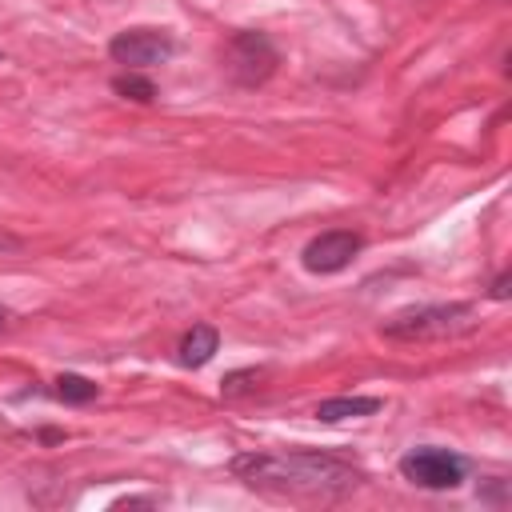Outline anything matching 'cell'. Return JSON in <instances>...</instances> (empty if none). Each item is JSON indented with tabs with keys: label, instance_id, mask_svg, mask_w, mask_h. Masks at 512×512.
I'll use <instances>...</instances> for the list:
<instances>
[{
	"label": "cell",
	"instance_id": "6da1fadb",
	"mask_svg": "<svg viewBox=\"0 0 512 512\" xmlns=\"http://www.w3.org/2000/svg\"><path fill=\"white\" fill-rule=\"evenodd\" d=\"M232 476L252 488L284 492V496H344L360 484V472L328 452L296 448V452H240L232 456Z\"/></svg>",
	"mask_w": 512,
	"mask_h": 512
},
{
	"label": "cell",
	"instance_id": "7a4b0ae2",
	"mask_svg": "<svg viewBox=\"0 0 512 512\" xmlns=\"http://www.w3.org/2000/svg\"><path fill=\"white\" fill-rule=\"evenodd\" d=\"M476 324V308L464 300H448V304H416V308H400L380 324L384 340H400V344H420V340H444L456 332H468Z\"/></svg>",
	"mask_w": 512,
	"mask_h": 512
},
{
	"label": "cell",
	"instance_id": "3957f363",
	"mask_svg": "<svg viewBox=\"0 0 512 512\" xmlns=\"http://www.w3.org/2000/svg\"><path fill=\"white\" fill-rule=\"evenodd\" d=\"M400 476L416 488H428V492H448L456 484H464L468 476V460L448 452V448H436V444H420L412 452L400 456Z\"/></svg>",
	"mask_w": 512,
	"mask_h": 512
},
{
	"label": "cell",
	"instance_id": "277c9868",
	"mask_svg": "<svg viewBox=\"0 0 512 512\" xmlns=\"http://www.w3.org/2000/svg\"><path fill=\"white\" fill-rule=\"evenodd\" d=\"M276 64H280V52H276V44L264 32H236L224 44V68L244 88L264 84L276 72Z\"/></svg>",
	"mask_w": 512,
	"mask_h": 512
},
{
	"label": "cell",
	"instance_id": "5b68a950",
	"mask_svg": "<svg viewBox=\"0 0 512 512\" xmlns=\"http://www.w3.org/2000/svg\"><path fill=\"white\" fill-rule=\"evenodd\" d=\"M108 56H112L116 64H124L128 72H136V68H152V64L172 60V56H176V40H172L168 28H148V24H140V28L116 32V36L108 40Z\"/></svg>",
	"mask_w": 512,
	"mask_h": 512
},
{
	"label": "cell",
	"instance_id": "8992f818",
	"mask_svg": "<svg viewBox=\"0 0 512 512\" xmlns=\"http://www.w3.org/2000/svg\"><path fill=\"white\" fill-rule=\"evenodd\" d=\"M364 248V236L352 232V228H328L320 236H312L300 252V264L312 272V276H332V272H344L356 252Z\"/></svg>",
	"mask_w": 512,
	"mask_h": 512
},
{
	"label": "cell",
	"instance_id": "52a82bcc",
	"mask_svg": "<svg viewBox=\"0 0 512 512\" xmlns=\"http://www.w3.org/2000/svg\"><path fill=\"white\" fill-rule=\"evenodd\" d=\"M216 352H220V332H216L212 324H192V328L180 336V344H176V360H180L184 368H204Z\"/></svg>",
	"mask_w": 512,
	"mask_h": 512
},
{
	"label": "cell",
	"instance_id": "ba28073f",
	"mask_svg": "<svg viewBox=\"0 0 512 512\" xmlns=\"http://www.w3.org/2000/svg\"><path fill=\"white\" fill-rule=\"evenodd\" d=\"M380 408H384L380 396H332V400H320V404H316V420L336 424V420L372 416V412H380Z\"/></svg>",
	"mask_w": 512,
	"mask_h": 512
},
{
	"label": "cell",
	"instance_id": "9c48e42d",
	"mask_svg": "<svg viewBox=\"0 0 512 512\" xmlns=\"http://www.w3.org/2000/svg\"><path fill=\"white\" fill-rule=\"evenodd\" d=\"M112 92H120V96L132 100V104H152V100H156V84H152L148 76H140V72H120V76L112 80Z\"/></svg>",
	"mask_w": 512,
	"mask_h": 512
},
{
	"label": "cell",
	"instance_id": "30bf717a",
	"mask_svg": "<svg viewBox=\"0 0 512 512\" xmlns=\"http://www.w3.org/2000/svg\"><path fill=\"white\" fill-rule=\"evenodd\" d=\"M56 396H60L64 404H88V400H96V384H92L88 376L64 372V376H56Z\"/></svg>",
	"mask_w": 512,
	"mask_h": 512
},
{
	"label": "cell",
	"instance_id": "8fae6325",
	"mask_svg": "<svg viewBox=\"0 0 512 512\" xmlns=\"http://www.w3.org/2000/svg\"><path fill=\"white\" fill-rule=\"evenodd\" d=\"M260 380H264V368H240V372H228L220 380V392L224 396H240V392H252Z\"/></svg>",
	"mask_w": 512,
	"mask_h": 512
},
{
	"label": "cell",
	"instance_id": "7c38bea8",
	"mask_svg": "<svg viewBox=\"0 0 512 512\" xmlns=\"http://www.w3.org/2000/svg\"><path fill=\"white\" fill-rule=\"evenodd\" d=\"M508 284H512V276H508V272H500V276L492 280V300H508Z\"/></svg>",
	"mask_w": 512,
	"mask_h": 512
},
{
	"label": "cell",
	"instance_id": "4fadbf2b",
	"mask_svg": "<svg viewBox=\"0 0 512 512\" xmlns=\"http://www.w3.org/2000/svg\"><path fill=\"white\" fill-rule=\"evenodd\" d=\"M4 324H8V308L0 304V328H4Z\"/></svg>",
	"mask_w": 512,
	"mask_h": 512
}]
</instances>
